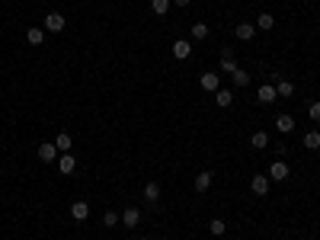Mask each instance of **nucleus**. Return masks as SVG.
Masks as SVG:
<instances>
[{
  "mask_svg": "<svg viewBox=\"0 0 320 240\" xmlns=\"http://www.w3.org/2000/svg\"><path fill=\"white\" fill-rule=\"evenodd\" d=\"M199 84H202V90H208V93H218V90H221V80H218L215 71H205Z\"/></svg>",
  "mask_w": 320,
  "mask_h": 240,
  "instance_id": "nucleus-1",
  "label": "nucleus"
},
{
  "mask_svg": "<svg viewBox=\"0 0 320 240\" xmlns=\"http://www.w3.org/2000/svg\"><path fill=\"white\" fill-rule=\"evenodd\" d=\"M269 176H263V173H256L253 176V180H250V189H253V195H266V192H269Z\"/></svg>",
  "mask_w": 320,
  "mask_h": 240,
  "instance_id": "nucleus-2",
  "label": "nucleus"
},
{
  "mask_svg": "<svg viewBox=\"0 0 320 240\" xmlns=\"http://www.w3.org/2000/svg\"><path fill=\"white\" fill-rule=\"evenodd\" d=\"M269 180H275V183L288 180V163H285V160H275V163L269 167Z\"/></svg>",
  "mask_w": 320,
  "mask_h": 240,
  "instance_id": "nucleus-3",
  "label": "nucleus"
},
{
  "mask_svg": "<svg viewBox=\"0 0 320 240\" xmlns=\"http://www.w3.org/2000/svg\"><path fill=\"white\" fill-rule=\"evenodd\" d=\"M54 157H58V147H54V141L39 144V160H42V163H51Z\"/></svg>",
  "mask_w": 320,
  "mask_h": 240,
  "instance_id": "nucleus-4",
  "label": "nucleus"
},
{
  "mask_svg": "<svg viewBox=\"0 0 320 240\" xmlns=\"http://www.w3.org/2000/svg\"><path fill=\"white\" fill-rule=\"evenodd\" d=\"M278 99V93H275V87H260V93H256V102H260V106H269V102H275Z\"/></svg>",
  "mask_w": 320,
  "mask_h": 240,
  "instance_id": "nucleus-5",
  "label": "nucleus"
},
{
  "mask_svg": "<svg viewBox=\"0 0 320 240\" xmlns=\"http://www.w3.org/2000/svg\"><path fill=\"white\" fill-rule=\"evenodd\" d=\"M189 54H192V45L186 42V39H176L173 42V58H180V61H186Z\"/></svg>",
  "mask_w": 320,
  "mask_h": 240,
  "instance_id": "nucleus-6",
  "label": "nucleus"
},
{
  "mask_svg": "<svg viewBox=\"0 0 320 240\" xmlns=\"http://www.w3.org/2000/svg\"><path fill=\"white\" fill-rule=\"evenodd\" d=\"M138 221H141V211L128 205V208L122 211V224H125V228H138Z\"/></svg>",
  "mask_w": 320,
  "mask_h": 240,
  "instance_id": "nucleus-7",
  "label": "nucleus"
},
{
  "mask_svg": "<svg viewBox=\"0 0 320 240\" xmlns=\"http://www.w3.org/2000/svg\"><path fill=\"white\" fill-rule=\"evenodd\" d=\"M71 218L74 221H87V218H90V205L87 202H74L71 205Z\"/></svg>",
  "mask_w": 320,
  "mask_h": 240,
  "instance_id": "nucleus-8",
  "label": "nucleus"
},
{
  "mask_svg": "<svg viewBox=\"0 0 320 240\" xmlns=\"http://www.w3.org/2000/svg\"><path fill=\"white\" fill-rule=\"evenodd\" d=\"M45 29L48 32H61L64 29V16H61V13H48V16H45Z\"/></svg>",
  "mask_w": 320,
  "mask_h": 240,
  "instance_id": "nucleus-9",
  "label": "nucleus"
},
{
  "mask_svg": "<svg viewBox=\"0 0 320 240\" xmlns=\"http://www.w3.org/2000/svg\"><path fill=\"white\" fill-rule=\"evenodd\" d=\"M26 42H29V45H42V42H45V29L29 26V29H26Z\"/></svg>",
  "mask_w": 320,
  "mask_h": 240,
  "instance_id": "nucleus-10",
  "label": "nucleus"
},
{
  "mask_svg": "<svg viewBox=\"0 0 320 240\" xmlns=\"http://www.w3.org/2000/svg\"><path fill=\"white\" fill-rule=\"evenodd\" d=\"M275 128H278V132H282V135H288V132H291V128H295V119H291V115H288V112H282V115H275Z\"/></svg>",
  "mask_w": 320,
  "mask_h": 240,
  "instance_id": "nucleus-11",
  "label": "nucleus"
},
{
  "mask_svg": "<svg viewBox=\"0 0 320 240\" xmlns=\"http://www.w3.org/2000/svg\"><path fill=\"white\" fill-rule=\"evenodd\" d=\"M253 32H256L253 23H237V39H240V42H250V39H253Z\"/></svg>",
  "mask_w": 320,
  "mask_h": 240,
  "instance_id": "nucleus-12",
  "label": "nucleus"
},
{
  "mask_svg": "<svg viewBox=\"0 0 320 240\" xmlns=\"http://www.w3.org/2000/svg\"><path fill=\"white\" fill-rule=\"evenodd\" d=\"M208 189H212V173L205 170V173L195 176V192H208Z\"/></svg>",
  "mask_w": 320,
  "mask_h": 240,
  "instance_id": "nucleus-13",
  "label": "nucleus"
},
{
  "mask_svg": "<svg viewBox=\"0 0 320 240\" xmlns=\"http://www.w3.org/2000/svg\"><path fill=\"white\" fill-rule=\"evenodd\" d=\"M58 170H61V173H74V170H77V160H74L71 154H64V157L58 160Z\"/></svg>",
  "mask_w": 320,
  "mask_h": 240,
  "instance_id": "nucleus-14",
  "label": "nucleus"
},
{
  "mask_svg": "<svg viewBox=\"0 0 320 240\" xmlns=\"http://www.w3.org/2000/svg\"><path fill=\"white\" fill-rule=\"evenodd\" d=\"M275 93H278V99H282V96H291L295 93V84H291V80H275Z\"/></svg>",
  "mask_w": 320,
  "mask_h": 240,
  "instance_id": "nucleus-15",
  "label": "nucleus"
},
{
  "mask_svg": "<svg viewBox=\"0 0 320 240\" xmlns=\"http://www.w3.org/2000/svg\"><path fill=\"white\" fill-rule=\"evenodd\" d=\"M215 102H218L221 109H228L230 102H234V93H230V90H218V93H215Z\"/></svg>",
  "mask_w": 320,
  "mask_h": 240,
  "instance_id": "nucleus-16",
  "label": "nucleus"
},
{
  "mask_svg": "<svg viewBox=\"0 0 320 240\" xmlns=\"http://www.w3.org/2000/svg\"><path fill=\"white\" fill-rule=\"evenodd\" d=\"M272 26H275V16H272V13H260V16H256V29H272Z\"/></svg>",
  "mask_w": 320,
  "mask_h": 240,
  "instance_id": "nucleus-17",
  "label": "nucleus"
},
{
  "mask_svg": "<svg viewBox=\"0 0 320 240\" xmlns=\"http://www.w3.org/2000/svg\"><path fill=\"white\" fill-rule=\"evenodd\" d=\"M144 198H147L151 205L160 198V186H157V183H147V186H144Z\"/></svg>",
  "mask_w": 320,
  "mask_h": 240,
  "instance_id": "nucleus-18",
  "label": "nucleus"
},
{
  "mask_svg": "<svg viewBox=\"0 0 320 240\" xmlns=\"http://www.w3.org/2000/svg\"><path fill=\"white\" fill-rule=\"evenodd\" d=\"M250 144H253V147H269V135L266 132H253V138H250Z\"/></svg>",
  "mask_w": 320,
  "mask_h": 240,
  "instance_id": "nucleus-19",
  "label": "nucleus"
},
{
  "mask_svg": "<svg viewBox=\"0 0 320 240\" xmlns=\"http://www.w3.org/2000/svg\"><path fill=\"white\" fill-rule=\"evenodd\" d=\"M304 147L317 150L320 147V132H308V135H304Z\"/></svg>",
  "mask_w": 320,
  "mask_h": 240,
  "instance_id": "nucleus-20",
  "label": "nucleus"
},
{
  "mask_svg": "<svg viewBox=\"0 0 320 240\" xmlns=\"http://www.w3.org/2000/svg\"><path fill=\"white\" fill-rule=\"evenodd\" d=\"M208 231H212V234H215V237H221V234H224V231H228V224H224V221H221V218H212V224H208Z\"/></svg>",
  "mask_w": 320,
  "mask_h": 240,
  "instance_id": "nucleus-21",
  "label": "nucleus"
},
{
  "mask_svg": "<svg viewBox=\"0 0 320 240\" xmlns=\"http://www.w3.org/2000/svg\"><path fill=\"white\" fill-rule=\"evenodd\" d=\"M71 144H74V141H71V135L61 132V135H58V141H54V147H58V150H71Z\"/></svg>",
  "mask_w": 320,
  "mask_h": 240,
  "instance_id": "nucleus-22",
  "label": "nucleus"
},
{
  "mask_svg": "<svg viewBox=\"0 0 320 240\" xmlns=\"http://www.w3.org/2000/svg\"><path fill=\"white\" fill-rule=\"evenodd\" d=\"M230 77H234V84H237V87H247V84H250V74H247V71H240V67H237V71L230 74Z\"/></svg>",
  "mask_w": 320,
  "mask_h": 240,
  "instance_id": "nucleus-23",
  "label": "nucleus"
},
{
  "mask_svg": "<svg viewBox=\"0 0 320 240\" xmlns=\"http://www.w3.org/2000/svg\"><path fill=\"white\" fill-rule=\"evenodd\" d=\"M151 10L157 13V16H163V13L170 10V0H151Z\"/></svg>",
  "mask_w": 320,
  "mask_h": 240,
  "instance_id": "nucleus-24",
  "label": "nucleus"
},
{
  "mask_svg": "<svg viewBox=\"0 0 320 240\" xmlns=\"http://www.w3.org/2000/svg\"><path fill=\"white\" fill-rule=\"evenodd\" d=\"M192 39H208V26L205 23H195L192 26Z\"/></svg>",
  "mask_w": 320,
  "mask_h": 240,
  "instance_id": "nucleus-25",
  "label": "nucleus"
},
{
  "mask_svg": "<svg viewBox=\"0 0 320 240\" xmlns=\"http://www.w3.org/2000/svg\"><path fill=\"white\" fill-rule=\"evenodd\" d=\"M308 115H311V122H317V125H320V102H311V106H308Z\"/></svg>",
  "mask_w": 320,
  "mask_h": 240,
  "instance_id": "nucleus-26",
  "label": "nucleus"
},
{
  "mask_svg": "<svg viewBox=\"0 0 320 240\" xmlns=\"http://www.w3.org/2000/svg\"><path fill=\"white\" fill-rule=\"evenodd\" d=\"M221 71L234 74V71H237V61H234V58H221Z\"/></svg>",
  "mask_w": 320,
  "mask_h": 240,
  "instance_id": "nucleus-27",
  "label": "nucleus"
},
{
  "mask_svg": "<svg viewBox=\"0 0 320 240\" xmlns=\"http://www.w3.org/2000/svg\"><path fill=\"white\" fill-rule=\"evenodd\" d=\"M103 224H106V228H112V224H119V215H115V211H106V215H103Z\"/></svg>",
  "mask_w": 320,
  "mask_h": 240,
  "instance_id": "nucleus-28",
  "label": "nucleus"
},
{
  "mask_svg": "<svg viewBox=\"0 0 320 240\" xmlns=\"http://www.w3.org/2000/svg\"><path fill=\"white\" fill-rule=\"evenodd\" d=\"M173 3H176V6H189V0H173Z\"/></svg>",
  "mask_w": 320,
  "mask_h": 240,
  "instance_id": "nucleus-29",
  "label": "nucleus"
},
{
  "mask_svg": "<svg viewBox=\"0 0 320 240\" xmlns=\"http://www.w3.org/2000/svg\"><path fill=\"white\" fill-rule=\"evenodd\" d=\"M141 240H147V237H141Z\"/></svg>",
  "mask_w": 320,
  "mask_h": 240,
  "instance_id": "nucleus-30",
  "label": "nucleus"
},
{
  "mask_svg": "<svg viewBox=\"0 0 320 240\" xmlns=\"http://www.w3.org/2000/svg\"><path fill=\"white\" fill-rule=\"evenodd\" d=\"M163 240H167V237H163Z\"/></svg>",
  "mask_w": 320,
  "mask_h": 240,
  "instance_id": "nucleus-31",
  "label": "nucleus"
}]
</instances>
